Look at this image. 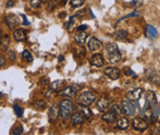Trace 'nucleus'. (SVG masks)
<instances>
[{
    "instance_id": "f257e3e1",
    "label": "nucleus",
    "mask_w": 160,
    "mask_h": 135,
    "mask_svg": "<svg viewBox=\"0 0 160 135\" xmlns=\"http://www.w3.org/2000/svg\"><path fill=\"white\" fill-rule=\"evenodd\" d=\"M105 50L108 56V60L111 64H118L121 61L122 56H121L120 50L115 43H109L106 46Z\"/></svg>"
},
{
    "instance_id": "f03ea898",
    "label": "nucleus",
    "mask_w": 160,
    "mask_h": 135,
    "mask_svg": "<svg viewBox=\"0 0 160 135\" xmlns=\"http://www.w3.org/2000/svg\"><path fill=\"white\" fill-rule=\"evenodd\" d=\"M74 110V104L71 100L69 99H64L62 100L59 104V112H60V117L62 119H67L71 116V113Z\"/></svg>"
},
{
    "instance_id": "7ed1b4c3",
    "label": "nucleus",
    "mask_w": 160,
    "mask_h": 135,
    "mask_svg": "<svg viewBox=\"0 0 160 135\" xmlns=\"http://www.w3.org/2000/svg\"><path fill=\"white\" fill-rule=\"evenodd\" d=\"M96 95L92 92L86 91L82 92V93L79 96V104L83 105V106H90L95 100H96Z\"/></svg>"
},
{
    "instance_id": "20e7f679",
    "label": "nucleus",
    "mask_w": 160,
    "mask_h": 135,
    "mask_svg": "<svg viewBox=\"0 0 160 135\" xmlns=\"http://www.w3.org/2000/svg\"><path fill=\"white\" fill-rule=\"evenodd\" d=\"M122 112L128 117H134L135 116V113H136L135 106L129 100V99L128 100H124L122 102Z\"/></svg>"
},
{
    "instance_id": "39448f33",
    "label": "nucleus",
    "mask_w": 160,
    "mask_h": 135,
    "mask_svg": "<svg viewBox=\"0 0 160 135\" xmlns=\"http://www.w3.org/2000/svg\"><path fill=\"white\" fill-rule=\"evenodd\" d=\"M132 126L134 127V129L138 130V131H144L148 128V123L142 118H135L132 122Z\"/></svg>"
},
{
    "instance_id": "423d86ee",
    "label": "nucleus",
    "mask_w": 160,
    "mask_h": 135,
    "mask_svg": "<svg viewBox=\"0 0 160 135\" xmlns=\"http://www.w3.org/2000/svg\"><path fill=\"white\" fill-rule=\"evenodd\" d=\"M77 92H78L77 86H76V85H71V86H67L62 90H60L58 95L62 97H66V98H72L76 95Z\"/></svg>"
},
{
    "instance_id": "0eeeda50",
    "label": "nucleus",
    "mask_w": 160,
    "mask_h": 135,
    "mask_svg": "<svg viewBox=\"0 0 160 135\" xmlns=\"http://www.w3.org/2000/svg\"><path fill=\"white\" fill-rule=\"evenodd\" d=\"M104 74H105L109 79L111 80H118L120 77V70L118 68H115V67H108V68H105L104 69Z\"/></svg>"
},
{
    "instance_id": "6e6552de",
    "label": "nucleus",
    "mask_w": 160,
    "mask_h": 135,
    "mask_svg": "<svg viewBox=\"0 0 160 135\" xmlns=\"http://www.w3.org/2000/svg\"><path fill=\"white\" fill-rule=\"evenodd\" d=\"M71 123L73 125H82L85 123V116L82 115L81 111L75 112L71 116Z\"/></svg>"
},
{
    "instance_id": "1a4fd4ad",
    "label": "nucleus",
    "mask_w": 160,
    "mask_h": 135,
    "mask_svg": "<svg viewBox=\"0 0 160 135\" xmlns=\"http://www.w3.org/2000/svg\"><path fill=\"white\" fill-rule=\"evenodd\" d=\"M59 116H60L59 107H57L56 105L53 104L49 109V112H48V118H49V122L50 123H56L58 120Z\"/></svg>"
},
{
    "instance_id": "9d476101",
    "label": "nucleus",
    "mask_w": 160,
    "mask_h": 135,
    "mask_svg": "<svg viewBox=\"0 0 160 135\" xmlns=\"http://www.w3.org/2000/svg\"><path fill=\"white\" fill-rule=\"evenodd\" d=\"M88 47L90 51H98L102 48V42L96 37H92L88 40Z\"/></svg>"
},
{
    "instance_id": "9b49d317",
    "label": "nucleus",
    "mask_w": 160,
    "mask_h": 135,
    "mask_svg": "<svg viewBox=\"0 0 160 135\" xmlns=\"http://www.w3.org/2000/svg\"><path fill=\"white\" fill-rule=\"evenodd\" d=\"M5 23L9 28H15L20 24V20L16 15L10 14V15H8L5 18Z\"/></svg>"
},
{
    "instance_id": "f8f14e48",
    "label": "nucleus",
    "mask_w": 160,
    "mask_h": 135,
    "mask_svg": "<svg viewBox=\"0 0 160 135\" xmlns=\"http://www.w3.org/2000/svg\"><path fill=\"white\" fill-rule=\"evenodd\" d=\"M89 63H90V65H92L94 67H97V68L102 67L104 65V58H103L102 54H100V53L94 54L92 57V59L89 60Z\"/></svg>"
},
{
    "instance_id": "ddd939ff",
    "label": "nucleus",
    "mask_w": 160,
    "mask_h": 135,
    "mask_svg": "<svg viewBox=\"0 0 160 135\" xmlns=\"http://www.w3.org/2000/svg\"><path fill=\"white\" fill-rule=\"evenodd\" d=\"M142 93V88H136L134 90H131L127 93V98L130 101H138V99L141 98Z\"/></svg>"
},
{
    "instance_id": "4468645a",
    "label": "nucleus",
    "mask_w": 160,
    "mask_h": 135,
    "mask_svg": "<svg viewBox=\"0 0 160 135\" xmlns=\"http://www.w3.org/2000/svg\"><path fill=\"white\" fill-rule=\"evenodd\" d=\"M145 74H147L148 79L149 81H151L152 83H155L157 85L160 84V76L156 74L155 70H148L147 72H145Z\"/></svg>"
},
{
    "instance_id": "2eb2a0df",
    "label": "nucleus",
    "mask_w": 160,
    "mask_h": 135,
    "mask_svg": "<svg viewBox=\"0 0 160 135\" xmlns=\"http://www.w3.org/2000/svg\"><path fill=\"white\" fill-rule=\"evenodd\" d=\"M109 99L107 97H101L99 98L98 100H97L96 102V106H97V108H98V110L100 112H103L105 109L108 108V106H109Z\"/></svg>"
},
{
    "instance_id": "dca6fc26",
    "label": "nucleus",
    "mask_w": 160,
    "mask_h": 135,
    "mask_svg": "<svg viewBox=\"0 0 160 135\" xmlns=\"http://www.w3.org/2000/svg\"><path fill=\"white\" fill-rule=\"evenodd\" d=\"M88 36V33L86 31H79L78 33L75 34L74 39L79 44H85L86 41H87Z\"/></svg>"
},
{
    "instance_id": "f3484780",
    "label": "nucleus",
    "mask_w": 160,
    "mask_h": 135,
    "mask_svg": "<svg viewBox=\"0 0 160 135\" xmlns=\"http://www.w3.org/2000/svg\"><path fill=\"white\" fill-rule=\"evenodd\" d=\"M116 118H117V115L114 112L111 111V110L109 112H107V113H104L103 116H102V119L104 120V122L108 123H114L115 120H116Z\"/></svg>"
},
{
    "instance_id": "a211bd4d",
    "label": "nucleus",
    "mask_w": 160,
    "mask_h": 135,
    "mask_svg": "<svg viewBox=\"0 0 160 135\" xmlns=\"http://www.w3.org/2000/svg\"><path fill=\"white\" fill-rule=\"evenodd\" d=\"M13 36L15 38V40L17 41H24L26 39V31L23 30V28H17L16 31H14V33H13Z\"/></svg>"
},
{
    "instance_id": "6ab92c4d",
    "label": "nucleus",
    "mask_w": 160,
    "mask_h": 135,
    "mask_svg": "<svg viewBox=\"0 0 160 135\" xmlns=\"http://www.w3.org/2000/svg\"><path fill=\"white\" fill-rule=\"evenodd\" d=\"M78 108H79V111H81L82 113V115L85 116L86 118H88V120H90V119L92 118V111L88 109V106H83V105L79 104Z\"/></svg>"
},
{
    "instance_id": "aec40b11",
    "label": "nucleus",
    "mask_w": 160,
    "mask_h": 135,
    "mask_svg": "<svg viewBox=\"0 0 160 135\" xmlns=\"http://www.w3.org/2000/svg\"><path fill=\"white\" fill-rule=\"evenodd\" d=\"M145 33H147V36L149 38H155L158 35V31L156 28L153 26L148 25L147 27V31H145Z\"/></svg>"
},
{
    "instance_id": "412c9836",
    "label": "nucleus",
    "mask_w": 160,
    "mask_h": 135,
    "mask_svg": "<svg viewBox=\"0 0 160 135\" xmlns=\"http://www.w3.org/2000/svg\"><path fill=\"white\" fill-rule=\"evenodd\" d=\"M145 99H147V101L151 105V107L153 108L155 103H156V96H155L154 92L153 91H148L147 94H145Z\"/></svg>"
},
{
    "instance_id": "4be33fe9",
    "label": "nucleus",
    "mask_w": 160,
    "mask_h": 135,
    "mask_svg": "<svg viewBox=\"0 0 160 135\" xmlns=\"http://www.w3.org/2000/svg\"><path fill=\"white\" fill-rule=\"evenodd\" d=\"M9 45V38L8 35H3L1 31H0V49L5 50Z\"/></svg>"
},
{
    "instance_id": "5701e85b",
    "label": "nucleus",
    "mask_w": 160,
    "mask_h": 135,
    "mask_svg": "<svg viewBox=\"0 0 160 135\" xmlns=\"http://www.w3.org/2000/svg\"><path fill=\"white\" fill-rule=\"evenodd\" d=\"M117 127L118 128H120V129H127L128 127H129V120L127 118H120L119 119L117 120Z\"/></svg>"
},
{
    "instance_id": "b1692460",
    "label": "nucleus",
    "mask_w": 160,
    "mask_h": 135,
    "mask_svg": "<svg viewBox=\"0 0 160 135\" xmlns=\"http://www.w3.org/2000/svg\"><path fill=\"white\" fill-rule=\"evenodd\" d=\"M63 80H55L53 81L49 86H50V89L53 90V91H57L61 86H62V84H63Z\"/></svg>"
},
{
    "instance_id": "393cba45",
    "label": "nucleus",
    "mask_w": 160,
    "mask_h": 135,
    "mask_svg": "<svg viewBox=\"0 0 160 135\" xmlns=\"http://www.w3.org/2000/svg\"><path fill=\"white\" fill-rule=\"evenodd\" d=\"M46 107V103L43 100H38L36 103L33 104V108L36 110H43Z\"/></svg>"
},
{
    "instance_id": "a878e982",
    "label": "nucleus",
    "mask_w": 160,
    "mask_h": 135,
    "mask_svg": "<svg viewBox=\"0 0 160 135\" xmlns=\"http://www.w3.org/2000/svg\"><path fill=\"white\" fill-rule=\"evenodd\" d=\"M128 31H124V30H121V31H118L116 33H115V37L117 39H124L128 36Z\"/></svg>"
},
{
    "instance_id": "bb28decb",
    "label": "nucleus",
    "mask_w": 160,
    "mask_h": 135,
    "mask_svg": "<svg viewBox=\"0 0 160 135\" xmlns=\"http://www.w3.org/2000/svg\"><path fill=\"white\" fill-rule=\"evenodd\" d=\"M46 0H31L30 1V5L32 8H39L40 5L44 3Z\"/></svg>"
},
{
    "instance_id": "cd10ccee",
    "label": "nucleus",
    "mask_w": 160,
    "mask_h": 135,
    "mask_svg": "<svg viewBox=\"0 0 160 135\" xmlns=\"http://www.w3.org/2000/svg\"><path fill=\"white\" fill-rule=\"evenodd\" d=\"M14 112H15L16 116L19 118H22L24 115V110L22 107H20L19 105H14Z\"/></svg>"
},
{
    "instance_id": "c85d7f7f",
    "label": "nucleus",
    "mask_w": 160,
    "mask_h": 135,
    "mask_svg": "<svg viewBox=\"0 0 160 135\" xmlns=\"http://www.w3.org/2000/svg\"><path fill=\"white\" fill-rule=\"evenodd\" d=\"M22 57H23V59L27 60L28 62H32L33 58H32V56L31 54V52L29 50H24L23 53H22Z\"/></svg>"
},
{
    "instance_id": "c756f323",
    "label": "nucleus",
    "mask_w": 160,
    "mask_h": 135,
    "mask_svg": "<svg viewBox=\"0 0 160 135\" xmlns=\"http://www.w3.org/2000/svg\"><path fill=\"white\" fill-rule=\"evenodd\" d=\"M112 112H114L117 116H119L120 113H122V108L120 107L119 105H117V104H115V105H113L112 107H111V109H110Z\"/></svg>"
},
{
    "instance_id": "7c9ffc66",
    "label": "nucleus",
    "mask_w": 160,
    "mask_h": 135,
    "mask_svg": "<svg viewBox=\"0 0 160 135\" xmlns=\"http://www.w3.org/2000/svg\"><path fill=\"white\" fill-rule=\"evenodd\" d=\"M85 0H71V5L73 7H81L83 5Z\"/></svg>"
},
{
    "instance_id": "2f4dec72",
    "label": "nucleus",
    "mask_w": 160,
    "mask_h": 135,
    "mask_svg": "<svg viewBox=\"0 0 160 135\" xmlns=\"http://www.w3.org/2000/svg\"><path fill=\"white\" fill-rule=\"evenodd\" d=\"M23 131H24V129H23V126H19L18 128H16V129H14L13 131H12V134L13 135H21L23 133Z\"/></svg>"
},
{
    "instance_id": "473e14b6",
    "label": "nucleus",
    "mask_w": 160,
    "mask_h": 135,
    "mask_svg": "<svg viewBox=\"0 0 160 135\" xmlns=\"http://www.w3.org/2000/svg\"><path fill=\"white\" fill-rule=\"evenodd\" d=\"M124 74L126 75H134V76H136V74L130 68H125L124 69Z\"/></svg>"
},
{
    "instance_id": "72a5a7b5",
    "label": "nucleus",
    "mask_w": 160,
    "mask_h": 135,
    "mask_svg": "<svg viewBox=\"0 0 160 135\" xmlns=\"http://www.w3.org/2000/svg\"><path fill=\"white\" fill-rule=\"evenodd\" d=\"M8 57H9L10 61H12V62L16 60V54H15V52H14V51H9Z\"/></svg>"
},
{
    "instance_id": "f704fd0d",
    "label": "nucleus",
    "mask_w": 160,
    "mask_h": 135,
    "mask_svg": "<svg viewBox=\"0 0 160 135\" xmlns=\"http://www.w3.org/2000/svg\"><path fill=\"white\" fill-rule=\"evenodd\" d=\"M21 17H22V18H23V20H24V22H23L24 26H29V25H30V22H29V21H28V19H27L26 15H24V14H22V15H21Z\"/></svg>"
},
{
    "instance_id": "c9c22d12",
    "label": "nucleus",
    "mask_w": 160,
    "mask_h": 135,
    "mask_svg": "<svg viewBox=\"0 0 160 135\" xmlns=\"http://www.w3.org/2000/svg\"><path fill=\"white\" fill-rule=\"evenodd\" d=\"M142 4V2L140 1V0H133V1L131 2V5H133L135 7H138V6H140Z\"/></svg>"
},
{
    "instance_id": "e433bc0d",
    "label": "nucleus",
    "mask_w": 160,
    "mask_h": 135,
    "mask_svg": "<svg viewBox=\"0 0 160 135\" xmlns=\"http://www.w3.org/2000/svg\"><path fill=\"white\" fill-rule=\"evenodd\" d=\"M6 64V60H5V58L3 56H0V68L1 67H3L4 65Z\"/></svg>"
},
{
    "instance_id": "4c0bfd02",
    "label": "nucleus",
    "mask_w": 160,
    "mask_h": 135,
    "mask_svg": "<svg viewBox=\"0 0 160 135\" xmlns=\"http://www.w3.org/2000/svg\"><path fill=\"white\" fill-rule=\"evenodd\" d=\"M14 4H15V2H14L13 0H9V1H7L6 3V7L7 8H11V7L14 6Z\"/></svg>"
},
{
    "instance_id": "58836bf2",
    "label": "nucleus",
    "mask_w": 160,
    "mask_h": 135,
    "mask_svg": "<svg viewBox=\"0 0 160 135\" xmlns=\"http://www.w3.org/2000/svg\"><path fill=\"white\" fill-rule=\"evenodd\" d=\"M87 28H88L87 26H80V27H78V31H83L85 30H87Z\"/></svg>"
},
{
    "instance_id": "ea45409f",
    "label": "nucleus",
    "mask_w": 160,
    "mask_h": 135,
    "mask_svg": "<svg viewBox=\"0 0 160 135\" xmlns=\"http://www.w3.org/2000/svg\"><path fill=\"white\" fill-rule=\"evenodd\" d=\"M52 92H53V90H48L47 92H46V94H45V96L47 97V98H49V97H51V95H52Z\"/></svg>"
},
{
    "instance_id": "a19ab883",
    "label": "nucleus",
    "mask_w": 160,
    "mask_h": 135,
    "mask_svg": "<svg viewBox=\"0 0 160 135\" xmlns=\"http://www.w3.org/2000/svg\"><path fill=\"white\" fill-rule=\"evenodd\" d=\"M2 97H3V94L1 93V92H0V100H1V99H2Z\"/></svg>"
},
{
    "instance_id": "79ce46f5",
    "label": "nucleus",
    "mask_w": 160,
    "mask_h": 135,
    "mask_svg": "<svg viewBox=\"0 0 160 135\" xmlns=\"http://www.w3.org/2000/svg\"><path fill=\"white\" fill-rule=\"evenodd\" d=\"M62 1H68V0H62Z\"/></svg>"
}]
</instances>
